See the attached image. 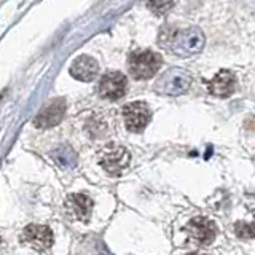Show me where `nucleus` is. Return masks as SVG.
<instances>
[{
  "label": "nucleus",
  "instance_id": "obj_6",
  "mask_svg": "<svg viewBox=\"0 0 255 255\" xmlns=\"http://www.w3.org/2000/svg\"><path fill=\"white\" fill-rule=\"evenodd\" d=\"M128 90V80L122 72H107L99 80L98 93L101 98L107 101H118L126 94Z\"/></svg>",
  "mask_w": 255,
  "mask_h": 255
},
{
  "label": "nucleus",
  "instance_id": "obj_16",
  "mask_svg": "<svg viewBox=\"0 0 255 255\" xmlns=\"http://www.w3.org/2000/svg\"><path fill=\"white\" fill-rule=\"evenodd\" d=\"M190 255H206V254H198V252H196V254H190Z\"/></svg>",
  "mask_w": 255,
  "mask_h": 255
},
{
  "label": "nucleus",
  "instance_id": "obj_1",
  "mask_svg": "<svg viewBox=\"0 0 255 255\" xmlns=\"http://www.w3.org/2000/svg\"><path fill=\"white\" fill-rule=\"evenodd\" d=\"M204 34L198 27L174 29L166 26L161 27L158 35V43L179 58L198 54L204 48Z\"/></svg>",
  "mask_w": 255,
  "mask_h": 255
},
{
  "label": "nucleus",
  "instance_id": "obj_13",
  "mask_svg": "<svg viewBox=\"0 0 255 255\" xmlns=\"http://www.w3.org/2000/svg\"><path fill=\"white\" fill-rule=\"evenodd\" d=\"M53 158L56 159V163L64 167H72L77 164V155L69 147H61L53 153Z\"/></svg>",
  "mask_w": 255,
  "mask_h": 255
},
{
  "label": "nucleus",
  "instance_id": "obj_8",
  "mask_svg": "<svg viewBox=\"0 0 255 255\" xmlns=\"http://www.w3.org/2000/svg\"><path fill=\"white\" fill-rule=\"evenodd\" d=\"M66 114V101L62 98H56L50 101L46 106L38 112V115L34 120V125L37 128H51L61 123V120Z\"/></svg>",
  "mask_w": 255,
  "mask_h": 255
},
{
  "label": "nucleus",
  "instance_id": "obj_7",
  "mask_svg": "<svg viewBox=\"0 0 255 255\" xmlns=\"http://www.w3.org/2000/svg\"><path fill=\"white\" fill-rule=\"evenodd\" d=\"M22 241L34 247L35 251H48L53 246V231L46 225H37L32 223L22 231Z\"/></svg>",
  "mask_w": 255,
  "mask_h": 255
},
{
  "label": "nucleus",
  "instance_id": "obj_14",
  "mask_svg": "<svg viewBox=\"0 0 255 255\" xmlns=\"http://www.w3.org/2000/svg\"><path fill=\"white\" fill-rule=\"evenodd\" d=\"M172 5H174V0H147L148 10L156 16L166 14L172 8Z\"/></svg>",
  "mask_w": 255,
  "mask_h": 255
},
{
  "label": "nucleus",
  "instance_id": "obj_10",
  "mask_svg": "<svg viewBox=\"0 0 255 255\" xmlns=\"http://www.w3.org/2000/svg\"><path fill=\"white\" fill-rule=\"evenodd\" d=\"M99 74V62L93 56L82 54L72 62L70 75L80 80V82H93Z\"/></svg>",
  "mask_w": 255,
  "mask_h": 255
},
{
  "label": "nucleus",
  "instance_id": "obj_15",
  "mask_svg": "<svg viewBox=\"0 0 255 255\" xmlns=\"http://www.w3.org/2000/svg\"><path fill=\"white\" fill-rule=\"evenodd\" d=\"M235 233L243 239L255 238V220L254 222H238L235 225Z\"/></svg>",
  "mask_w": 255,
  "mask_h": 255
},
{
  "label": "nucleus",
  "instance_id": "obj_2",
  "mask_svg": "<svg viewBox=\"0 0 255 255\" xmlns=\"http://www.w3.org/2000/svg\"><path fill=\"white\" fill-rule=\"evenodd\" d=\"M163 64L161 54L151 50H140L129 54L128 59V67L129 74L135 80H148L159 70Z\"/></svg>",
  "mask_w": 255,
  "mask_h": 255
},
{
  "label": "nucleus",
  "instance_id": "obj_11",
  "mask_svg": "<svg viewBox=\"0 0 255 255\" xmlns=\"http://www.w3.org/2000/svg\"><path fill=\"white\" fill-rule=\"evenodd\" d=\"M66 211L72 219L80 222H88L91 217L93 201L90 196H86L83 193L69 195L66 199Z\"/></svg>",
  "mask_w": 255,
  "mask_h": 255
},
{
  "label": "nucleus",
  "instance_id": "obj_9",
  "mask_svg": "<svg viewBox=\"0 0 255 255\" xmlns=\"http://www.w3.org/2000/svg\"><path fill=\"white\" fill-rule=\"evenodd\" d=\"M187 231L193 241H196L198 244L207 246L214 241L215 235H217V227L207 217H195L190 220Z\"/></svg>",
  "mask_w": 255,
  "mask_h": 255
},
{
  "label": "nucleus",
  "instance_id": "obj_5",
  "mask_svg": "<svg viewBox=\"0 0 255 255\" xmlns=\"http://www.w3.org/2000/svg\"><path fill=\"white\" fill-rule=\"evenodd\" d=\"M122 114H123L126 129L131 132H140L151 120V110L147 106V102L142 101L126 104Z\"/></svg>",
  "mask_w": 255,
  "mask_h": 255
},
{
  "label": "nucleus",
  "instance_id": "obj_12",
  "mask_svg": "<svg viewBox=\"0 0 255 255\" xmlns=\"http://www.w3.org/2000/svg\"><path fill=\"white\" fill-rule=\"evenodd\" d=\"M236 88V77L233 72L230 70H220L217 75L207 83V90L211 94L217 96V98H230L235 93Z\"/></svg>",
  "mask_w": 255,
  "mask_h": 255
},
{
  "label": "nucleus",
  "instance_id": "obj_3",
  "mask_svg": "<svg viewBox=\"0 0 255 255\" xmlns=\"http://www.w3.org/2000/svg\"><path fill=\"white\" fill-rule=\"evenodd\" d=\"M129 151L122 145H115V143H109L99 153V164L102 166V169L114 177H120L129 167Z\"/></svg>",
  "mask_w": 255,
  "mask_h": 255
},
{
  "label": "nucleus",
  "instance_id": "obj_4",
  "mask_svg": "<svg viewBox=\"0 0 255 255\" xmlns=\"http://www.w3.org/2000/svg\"><path fill=\"white\" fill-rule=\"evenodd\" d=\"M191 86V75L182 69H169L156 80L155 91L164 96L185 94Z\"/></svg>",
  "mask_w": 255,
  "mask_h": 255
}]
</instances>
